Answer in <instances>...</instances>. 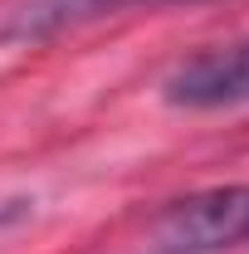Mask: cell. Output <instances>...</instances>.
Instances as JSON below:
<instances>
[{"label": "cell", "mask_w": 249, "mask_h": 254, "mask_svg": "<svg viewBox=\"0 0 249 254\" xmlns=\"http://www.w3.org/2000/svg\"><path fill=\"white\" fill-rule=\"evenodd\" d=\"M142 5H195V0H20L0 20V44H44Z\"/></svg>", "instance_id": "3957f363"}, {"label": "cell", "mask_w": 249, "mask_h": 254, "mask_svg": "<svg viewBox=\"0 0 249 254\" xmlns=\"http://www.w3.org/2000/svg\"><path fill=\"white\" fill-rule=\"evenodd\" d=\"M161 98L176 108H240V103H249V34L181 59L161 78Z\"/></svg>", "instance_id": "7a4b0ae2"}, {"label": "cell", "mask_w": 249, "mask_h": 254, "mask_svg": "<svg viewBox=\"0 0 249 254\" xmlns=\"http://www.w3.org/2000/svg\"><path fill=\"white\" fill-rule=\"evenodd\" d=\"M156 245L166 254H220L249 245V181L171 200L156 215Z\"/></svg>", "instance_id": "6da1fadb"}]
</instances>
